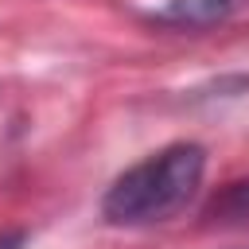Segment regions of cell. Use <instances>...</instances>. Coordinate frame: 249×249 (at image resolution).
<instances>
[{
  "label": "cell",
  "mask_w": 249,
  "mask_h": 249,
  "mask_svg": "<svg viewBox=\"0 0 249 249\" xmlns=\"http://www.w3.org/2000/svg\"><path fill=\"white\" fill-rule=\"evenodd\" d=\"M206 175V148L195 140H175L128 171H121L105 198H101V218L109 226H156L175 218L202 187Z\"/></svg>",
  "instance_id": "1"
},
{
  "label": "cell",
  "mask_w": 249,
  "mask_h": 249,
  "mask_svg": "<svg viewBox=\"0 0 249 249\" xmlns=\"http://www.w3.org/2000/svg\"><path fill=\"white\" fill-rule=\"evenodd\" d=\"M249 0H167L160 12H152L148 19L160 27H179V31H202L214 23L233 19L237 12H245Z\"/></svg>",
  "instance_id": "2"
},
{
  "label": "cell",
  "mask_w": 249,
  "mask_h": 249,
  "mask_svg": "<svg viewBox=\"0 0 249 249\" xmlns=\"http://www.w3.org/2000/svg\"><path fill=\"white\" fill-rule=\"evenodd\" d=\"M206 222L214 226H237V222H249V179H237V183H226L202 210Z\"/></svg>",
  "instance_id": "3"
},
{
  "label": "cell",
  "mask_w": 249,
  "mask_h": 249,
  "mask_svg": "<svg viewBox=\"0 0 249 249\" xmlns=\"http://www.w3.org/2000/svg\"><path fill=\"white\" fill-rule=\"evenodd\" d=\"M19 245H23V230H12L0 237V249H19Z\"/></svg>",
  "instance_id": "4"
}]
</instances>
